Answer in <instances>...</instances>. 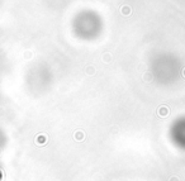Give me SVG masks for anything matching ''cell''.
I'll return each mask as SVG.
<instances>
[{"label": "cell", "mask_w": 185, "mask_h": 181, "mask_svg": "<svg viewBox=\"0 0 185 181\" xmlns=\"http://www.w3.org/2000/svg\"><path fill=\"white\" fill-rule=\"evenodd\" d=\"M76 33L83 38H92L98 36L100 29V23L95 15H88L86 13L80 17V19L75 23Z\"/></svg>", "instance_id": "cell-1"}, {"label": "cell", "mask_w": 185, "mask_h": 181, "mask_svg": "<svg viewBox=\"0 0 185 181\" xmlns=\"http://www.w3.org/2000/svg\"><path fill=\"white\" fill-rule=\"evenodd\" d=\"M169 138L176 148L185 151V117L175 119L169 129Z\"/></svg>", "instance_id": "cell-2"}]
</instances>
